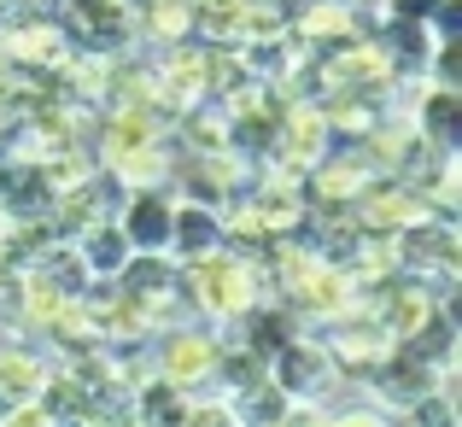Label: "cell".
I'll return each mask as SVG.
<instances>
[{"label":"cell","instance_id":"1","mask_svg":"<svg viewBox=\"0 0 462 427\" xmlns=\"http://www.w3.org/2000/svg\"><path fill=\"white\" fill-rule=\"evenodd\" d=\"M181 299H188L193 316L205 322H240L252 304H263V275H258V258L246 252H217V258H199V264H181Z\"/></svg>","mask_w":462,"mask_h":427},{"label":"cell","instance_id":"2","mask_svg":"<svg viewBox=\"0 0 462 427\" xmlns=\"http://www.w3.org/2000/svg\"><path fill=\"white\" fill-rule=\"evenodd\" d=\"M270 381L293 398V422H310V416H328L346 375H339L334 351L316 339V328H305V334H293L287 346L270 351Z\"/></svg>","mask_w":462,"mask_h":427},{"label":"cell","instance_id":"3","mask_svg":"<svg viewBox=\"0 0 462 427\" xmlns=\"http://www.w3.org/2000/svg\"><path fill=\"white\" fill-rule=\"evenodd\" d=\"M53 200H59V181H53V170H47V158H30V153L0 158V211H6V223L47 217Z\"/></svg>","mask_w":462,"mask_h":427},{"label":"cell","instance_id":"4","mask_svg":"<svg viewBox=\"0 0 462 427\" xmlns=\"http://www.w3.org/2000/svg\"><path fill=\"white\" fill-rule=\"evenodd\" d=\"M217 252H228L223 205L176 193V205H170V258L176 264H199V258H217Z\"/></svg>","mask_w":462,"mask_h":427},{"label":"cell","instance_id":"5","mask_svg":"<svg viewBox=\"0 0 462 427\" xmlns=\"http://www.w3.org/2000/svg\"><path fill=\"white\" fill-rule=\"evenodd\" d=\"M170 188H129V200L117 205V228H124L129 252H170Z\"/></svg>","mask_w":462,"mask_h":427},{"label":"cell","instance_id":"6","mask_svg":"<svg viewBox=\"0 0 462 427\" xmlns=\"http://www.w3.org/2000/svg\"><path fill=\"white\" fill-rule=\"evenodd\" d=\"M410 124L421 129V141H428L433 153H457L462 146V88L421 82L416 100H410Z\"/></svg>","mask_w":462,"mask_h":427},{"label":"cell","instance_id":"7","mask_svg":"<svg viewBox=\"0 0 462 427\" xmlns=\"http://www.w3.org/2000/svg\"><path fill=\"white\" fill-rule=\"evenodd\" d=\"M70 252H77L88 282H117L124 264H129V240H124V228H117V217H94V223L70 240Z\"/></svg>","mask_w":462,"mask_h":427},{"label":"cell","instance_id":"8","mask_svg":"<svg viewBox=\"0 0 462 427\" xmlns=\"http://www.w3.org/2000/svg\"><path fill=\"white\" fill-rule=\"evenodd\" d=\"M188 404H193V393L181 381H170V375H158V369H147L135 381V393H129V416H135V422H158V427L188 422Z\"/></svg>","mask_w":462,"mask_h":427},{"label":"cell","instance_id":"9","mask_svg":"<svg viewBox=\"0 0 462 427\" xmlns=\"http://www.w3.org/2000/svg\"><path fill=\"white\" fill-rule=\"evenodd\" d=\"M235 422H293V398L275 381H258L235 398Z\"/></svg>","mask_w":462,"mask_h":427},{"label":"cell","instance_id":"10","mask_svg":"<svg viewBox=\"0 0 462 427\" xmlns=\"http://www.w3.org/2000/svg\"><path fill=\"white\" fill-rule=\"evenodd\" d=\"M287 6H293V12H299V6H316V0H287Z\"/></svg>","mask_w":462,"mask_h":427},{"label":"cell","instance_id":"11","mask_svg":"<svg viewBox=\"0 0 462 427\" xmlns=\"http://www.w3.org/2000/svg\"><path fill=\"white\" fill-rule=\"evenodd\" d=\"M0 240H6V211H0Z\"/></svg>","mask_w":462,"mask_h":427}]
</instances>
